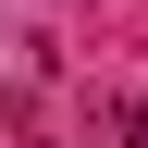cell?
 <instances>
[{
  "instance_id": "6da1fadb",
  "label": "cell",
  "mask_w": 148,
  "mask_h": 148,
  "mask_svg": "<svg viewBox=\"0 0 148 148\" xmlns=\"http://www.w3.org/2000/svg\"><path fill=\"white\" fill-rule=\"evenodd\" d=\"M111 136H123V148H148V99H123V111H111Z\"/></svg>"
}]
</instances>
